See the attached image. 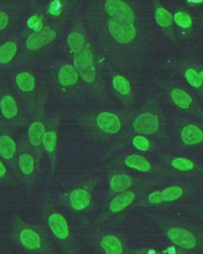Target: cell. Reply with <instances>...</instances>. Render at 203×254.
<instances>
[{
    "instance_id": "obj_32",
    "label": "cell",
    "mask_w": 203,
    "mask_h": 254,
    "mask_svg": "<svg viewBox=\"0 0 203 254\" xmlns=\"http://www.w3.org/2000/svg\"><path fill=\"white\" fill-rule=\"evenodd\" d=\"M28 27L31 29L35 31V32L41 31L43 28L42 21L41 18L37 15H34L28 20Z\"/></svg>"
},
{
    "instance_id": "obj_34",
    "label": "cell",
    "mask_w": 203,
    "mask_h": 254,
    "mask_svg": "<svg viewBox=\"0 0 203 254\" xmlns=\"http://www.w3.org/2000/svg\"><path fill=\"white\" fill-rule=\"evenodd\" d=\"M8 22V16L6 15V13L0 11V31L4 30L7 27Z\"/></svg>"
},
{
    "instance_id": "obj_10",
    "label": "cell",
    "mask_w": 203,
    "mask_h": 254,
    "mask_svg": "<svg viewBox=\"0 0 203 254\" xmlns=\"http://www.w3.org/2000/svg\"><path fill=\"white\" fill-rule=\"evenodd\" d=\"M135 199V195L133 191L127 190V191H122L121 194L116 196L110 204V210L114 213H118L120 211L126 209V207L133 203V201Z\"/></svg>"
},
{
    "instance_id": "obj_17",
    "label": "cell",
    "mask_w": 203,
    "mask_h": 254,
    "mask_svg": "<svg viewBox=\"0 0 203 254\" xmlns=\"http://www.w3.org/2000/svg\"><path fill=\"white\" fill-rule=\"evenodd\" d=\"M102 248L107 254H119L122 253V246L120 241L115 236L107 235L101 242Z\"/></svg>"
},
{
    "instance_id": "obj_16",
    "label": "cell",
    "mask_w": 203,
    "mask_h": 254,
    "mask_svg": "<svg viewBox=\"0 0 203 254\" xmlns=\"http://www.w3.org/2000/svg\"><path fill=\"white\" fill-rule=\"evenodd\" d=\"M16 152V144L11 137L7 135L0 137V155L6 159L10 160L14 158Z\"/></svg>"
},
{
    "instance_id": "obj_1",
    "label": "cell",
    "mask_w": 203,
    "mask_h": 254,
    "mask_svg": "<svg viewBox=\"0 0 203 254\" xmlns=\"http://www.w3.org/2000/svg\"><path fill=\"white\" fill-rule=\"evenodd\" d=\"M105 10L110 18L108 29L112 37L121 44L131 42L136 35L133 9L123 0H106Z\"/></svg>"
},
{
    "instance_id": "obj_35",
    "label": "cell",
    "mask_w": 203,
    "mask_h": 254,
    "mask_svg": "<svg viewBox=\"0 0 203 254\" xmlns=\"http://www.w3.org/2000/svg\"><path fill=\"white\" fill-rule=\"evenodd\" d=\"M6 168L5 167L4 164L2 163L1 160H0V178H2L3 176L6 175Z\"/></svg>"
},
{
    "instance_id": "obj_8",
    "label": "cell",
    "mask_w": 203,
    "mask_h": 254,
    "mask_svg": "<svg viewBox=\"0 0 203 254\" xmlns=\"http://www.w3.org/2000/svg\"><path fill=\"white\" fill-rule=\"evenodd\" d=\"M48 222L51 230L57 238L65 240L68 238L69 234V229L67 221L64 216L60 214H53L49 216Z\"/></svg>"
},
{
    "instance_id": "obj_18",
    "label": "cell",
    "mask_w": 203,
    "mask_h": 254,
    "mask_svg": "<svg viewBox=\"0 0 203 254\" xmlns=\"http://www.w3.org/2000/svg\"><path fill=\"white\" fill-rule=\"evenodd\" d=\"M0 109L6 119H13L18 114V107L14 98L10 95H6L0 102Z\"/></svg>"
},
{
    "instance_id": "obj_26",
    "label": "cell",
    "mask_w": 203,
    "mask_h": 254,
    "mask_svg": "<svg viewBox=\"0 0 203 254\" xmlns=\"http://www.w3.org/2000/svg\"><path fill=\"white\" fill-rule=\"evenodd\" d=\"M155 18L157 24L162 27H169L172 23V15L165 8L157 9L155 14Z\"/></svg>"
},
{
    "instance_id": "obj_15",
    "label": "cell",
    "mask_w": 203,
    "mask_h": 254,
    "mask_svg": "<svg viewBox=\"0 0 203 254\" xmlns=\"http://www.w3.org/2000/svg\"><path fill=\"white\" fill-rule=\"evenodd\" d=\"M45 133V128L42 123L39 122L32 123L29 129V140L31 145L34 146H40L42 143Z\"/></svg>"
},
{
    "instance_id": "obj_24",
    "label": "cell",
    "mask_w": 203,
    "mask_h": 254,
    "mask_svg": "<svg viewBox=\"0 0 203 254\" xmlns=\"http://www.w3.org/2000/svg\"><path fill=\"white\" fill-rule=\"evenodd\" d=\"M34 159L30 154H22L19 157V165L24 175H30L34 169Z\"/></svg>"
},
{
    "instance_id": "obj_28",
    "label": "cell",
    "mask_w": 203,
    "mask_h": 254,
    "mask_svg": "<svg viewBox=\"0 0 203 254\" xmlns=\"http://www.w3.org/2000/svg\"><path fill=\"white\" fill-rule=\"evenodd\" d=\"M171 165L178 170L183 171V172L191 170L194 168L193 162L186 158H176L175 160H173L171 161Z\"/></svg>"
},
{
    "instance_id": "obj_27",
    "label": "cell",
    "mask_w": 203,
    "mask_h": 254,
    "mask_svg": "<svg viewBox=\"0 0 203 254\" xmlns=\"http://www.w3.org/2000/svg\"><path fill=\"white\" fill-rule=\"evenodd\" d=\"M45 150L48 152H53L55 150L57 143V133L54 131H48L45 133L42 141Z\"/></svg>"
},
{
    "instance_id": "obj_6",
    "label": "cell",
    "mask_w": 203,
    "mask_h": 254,
    "mask_svg": "<svg viewBox=\"0 0 203 254\" xmlns=\"http://www.w3.org/2000/svg\"><path fill=\"white\" fill-rule=\"evenodd\" d=\"M183 190L179 186L169 187L162 191H155L148 196V202L152 204H161L164 202H171L179 199Z\"/></svg>"
},
{
    "instance_id": "obj_20",
    "label": "cell",
    "mask_w": 203,
    "mask_h": 254,
    "mask_svg": "<svg viewBox=\"0 0 203 254\" xmlns=\"http://www.w3.org/2000/svg\"><path fill=\"white\" fill-rule=\"evenodd\" d=\"M16 84L20 90L29 93L34 89L35 79L34 76L29 72H21L17 75Z\"/></svg>"
},
{
    "instance_id": "obj_21",
    "label": "cell",
    "mask_w": 203,
    "mask_h": 254,
    "mask_svg": "<svg viewBox=\"0 0 203 254\" xmlns=\"http://www.w3.org/2000/svg\"><path fill=\"white\" fill-rule=\"evenodd\" d=\"M171 97L173 102L182 109L189 108L192 103V98L189 95L179 88L174 89L171 92Z\"/></svg>"
},
{
    "instance_id": "obj_9",
    "label": "cell",
    "mask_w": 203,
    "mask_h": 254,
    "mask_svg": "<svg viewBox=\"0 0 203 254\" xmlns=\"http://www.w3.org/2000/svg\"><path fill=\"white\" fill-rule=\"evenodd\" d=\"M181 138L186 145H196L203 141V132L197 126L188 125L182 129Z\"/></svg>"
},
{
    "instance_id": "obj_13",
    "label": "cell",
    "mask_w": 203,
    "mask_h": 254,
    "mask_svg": "<svg viewBox=\"0 0 203 254\" xmlns=\"http://www.w3.org/2000/svg\"><path fill=\"white\" fill-rule=\"evenodd\" d=\"M71 207L76 211H81L89 205L90 195L83 189H75L70 195Z\"/></svg>"
},
{
    "instance_id": "obj_11",
    "label": "cell",
    "mask_w": 203,
    "mask_h": 254,
    "mask_svg": "<svg viewBox=\"0 0 203 254\" xmlns=\"http://www.w3.org/2000/svg\"><path fill=\"white\" fill-rule=\"evenodd\" d=\"M79 78L77 70L72 65H65L61 68L58 73V80L62 86H72L76 84Z\"/></svg>"
},
{
    "instance_id": "obj_5",
    "label": "cell",
    "mask_w": 203,
    "mask_h": 254,
    "mask_svg": "<svg viewBox=\"0 0 203 254\" xmlns=\"http://www.w3.org/2000/svg\"><path fill=\"white\" fill-rule=\"evenodd\" d=\"M160 123L158 118L150 113H145L139 115L134 123L135 131L141 134H153L158 130Z\"/></svg>"
},
{
    "instance_id": "obj_33",
    "label": "cell",
    "mask_w": 203,
    "mask_h": 254,
    "mask_svg": "<svg viewBox=\"0 0 203 254\" xmlns=\"http://www.w3.org/2000/svg\"><path fill=\"white\" fill-rule=\"evenodd\" d=\"M61 4L58 0H54L49 5V12L51 15H59L61 12Z\"/></svg>"
},
{
    "instance_id": "obj_22",
    "label": "cell",
    "mask_w": 203,
    "mask_h": 254,
    "mask_svg": "<svg viewBox=\"0 0 203 254\" xmlns=\"http://www.w3.org/2000/svg\"><path fill=\"white\" fill-rule=\"evenodd\" d=\"M17 45L13 41H7L0 46V64L10 62L16 54Z\"/></svg>"
},
{
    "instance_id": "obj_36",
    "label": "cell",
    "mask_w": 203,
    "mask_h": 254,
    "mask_svg": "<svg viewBox=\"0 0 203 254\" xmlns=\"http://www.w3.org/2000/svg\"><path fill=\"white\" fill-rule=\"evenodd\" d=\"M199 76L201 77L202 83L203 84V71H202V72H200V75H199Z\"/></svg>"
},
{
    "instance_id": "obj_14",
    "label": "cell",
    "mask_w": 203,
    "mask_h": 254,
    "mask_svg": "<svg viewBox=\"0 0 203 254\" xmlns=\"http://www.w3.org/2000/svg\"><path fill=\"white\" fill-rule=\"evenodd\" d=\"M125 163L130 168H134L140 172H149L151 169L150 163L146 158L137 154H133L127 157L125 160Z\"/></svg>"
},
{
    "instance_id": "obj_30",
    "label": "cell",
    "mask_w": 203,
    "mask_h": 254,
    "mask_svg": "<svg viewBox=\"0 0 203 254\" xmlns=\"http://www.w3.org/2000/svg\"><path fill=\"white\" fill-rule=\"evenodd\" d=\"M174 21L182 28H189L192 24L191 16L185 12H178L174 16Z\"/></svg>"
},
{
    "instance_id": "obj_19",
    "label": "cell",
    "mask_w": 203,
    "mask_h": 254,
    "mask_svg": "<svg viewBox=\"0 0 203 254\" xmlns=\"http://www.w3.org/2000/svg\"><path fill=\"white\" fill-rule=\"evenodd\" d=\"M131 185L130 177L126 174L116 175L110 181V188L114 192H122Z\"/></svg>"
},
{
    "instance_id": "obj_29",
    "label": "cell",
    "mask_w": 203,
    "mask_h": 254,
    "mask_svg": "<svg viewBox=\"0 0 203 254\" xmlns=\"http://www.w3.org/2000/svg\"><path fill=\"white\" fill-rule=\"evenodd\" d=\"M185 77L187 79V82L189 83L190 85L194 88H200L203 84L199 74L192 68L187 70V72L185 73Z\"/></svg>"
},
{
    "instance_id": "obj_25",
    "label": "cell",
    "mask_w": 203,
    "mask_h": 254,
    "mask_svg": "<svg viewBox=\"0 0 203 254\" xmlns=\"http://www.w3.org/2000/svg\"><path fill=\"white\" fill-rule=\"evenodd\" d=\"M113 85L115 90L122 95H127L131 91V86L127 79L124 76H117L113 80Z\"/></svg>"
},
{
    "instance_id": "obj_7",
    "label": "cell",
    "mask_w": 203,
    "mask_h": 254,
    "mask_svg": "<svg viewBox=\"0 0 203 254\" xmlns=\"http://www.w3.org/2000/svg\"><path fill=\"white\" fill-rule=\"evenodd\" d=\"M96 122L102 131L111 134L118 133L122 127L120 119H118V116L110 112L100 113L98 115Z\"/></svg>"
},
{
    "instance_id": "obj_12",
    "label": "cell",
    "mask_w": 203,
    "mask_h": 254,
    "mask_svg": "<svg viewBox=\"0 0 203 254\" xmlns=\"http://www.w3.org/2000/svg\"><path fill=\"white\" fill-rule=\"evenodd\" d=\"M20 241L28 250H35L41 247V238L37 233L31 229H24L21 232Z\"/></svg>"
},
{
    "instance_id": "obj_2",
    "label": "cell",
    "mask_w": 203,
    "mask_h": 254,
    "mask_svg": "<svg viewBox=\"0 0 203 254\" xmlns=\"http://www.w3.org/2000/svg\"><path fill=\"white\" fill-rule=\"evenodd\" d=\"M74 66L79 75L87 83L93 82L96 79V72L94 58L89 49H83L74 55Z\"/></svg>"
},
{
    "instance_id": "obj_31",
    "label": "cell",
    "mask_w": 203,
    "mask_h": 254,
    "mask_svg": "<svg viewBox=\"0 0 203 254\" xmlns=\"http://www.w3.org/2000/svg\"><path fill=\"white\" fill-rule=\"evenodd\" d=\"M133 144L135 148L140 151H147L149 149L150 143L148 142V140L146 137H143V136H136L133 140Z\"/></svg>"
},
{
    "instance_id": "obj_3",
    "label": "cell",
    "mask_w": 203,
    "mask_h": 254,
    "mask_svg": "<svg viewBox=\"0 0 203 254\" xmlns=\"http://www.w3.org/2000/svg\"><path fill=\"white\" fill-rule=\"evenodd\" d=\"M167 234L174 244L186 250H193L197 246L195 235L183 228H171L168 230Z\"/></svg>"
},
{
    "instance_id": "obj_4",
    "label": "cell",
    "mask_w": 203,
    "mask_h": 254,
    "mask_svg": "<svg viewBox=\"0 0 203 254\" xmlns=\"http://www.w3.org/2000/svg\"><path fill=\"white\" fill-rule=\"evenodd\" d=\"M57 37V33L50 27H44L40 31L34 32L27 38V45L29 49L36 50L41 49L48 44L54 41Z\"/></svg>"
},
{
    "instance_id": "obj_23",
    "label": "cell",
    "mask_w": 203,
    "mask_h": 254,
    "mask_svg": "<svg viewBox=\"0 0 203 254\" xmlns=\"http://www.w3.org/2000/svg\"><path fill=\"white\" fill-rule=\"evenodd\" d=\"M68 43L74 53H78L85 49L84 37L77 32H74L68 37Z\"/></svg>"
}]
</instances>
